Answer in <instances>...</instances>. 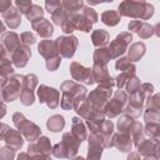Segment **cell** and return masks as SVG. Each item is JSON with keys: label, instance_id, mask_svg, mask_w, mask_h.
Segmentation results:
<instances>
[{"label": "cell", "instance_id": "49", "mask_svg": "<svg viewBox=\"0 0 160 160\" xmlns=\"http://www.w3.org/2000/svg\"><path fill=\"white\" fill-rule=\"evenodd\" d=\"M60 64H61V56L60 55L59 56H55V58H51L49 60H45V66H46V69L49 71L58 70L59 66H60Z\"/></svg>", "mask_w": 160, "mask_h": 160}, {"label": "cell", "instance_id": "36", "mask_svg": "<svg viewBox=\"0 0 160 160\" xmlns=\"http://www.w3.org/2000/svg\"><path fill=\"white\" fill-rule=\"evenodd\" d=\"M144 128V134L149 136V139L159 141L160 139V122H145L142 125Z\"/></svg>", "mask_w": 160, "mask_h": 160}, {"label": "cell", "instance_id": "13", "mask_svg": "<svg viewBox=\"0 0 160 160\" xmlns=\"http://www.w3.org/2000/svg\"><path fill=\"white\" fill-rule=\"evenodd\" d=\"M145 98L139 92L136 91L135 94L132 95H129L128 96V104L124 109V114L125 115H129L131 118H138L141 115V112L144 111V105H145Z\"/></svg>", "mask_w": 160, "mask_h": 160}, {"label": "cell", "instance_id": "59", "mask_svg": "<svg viewBox=\"0 0 160 160\" xmlns=\"http://www.w3.org/2000/svg\"><path fill=\"white\" fill-rule=\"evenodd\" d=\"M141 160H159V156H149V158H144Z\"/></svg>", "mask_w": 160, "mask_h": 160}, {"label": "cell", "instance_id": "26", "mask_svg": "<svg viewBox=\"0 0 160 160\" xmlns=\"http://www.w3.org/2000/svg\"><path fill=\"white\" fill-rule=\"evenodd\" d=\"M2 18H4V20H5V24H6L11 30L18 29V28L20 26V24H21V14H20V12L18 11V9L14 8V6H11L10 9H8V10L2 14Z\"/></svg>", "mask_w": 160, "mask_h": 160}, {"label": "cell", "instance_id": "56", "mask_svg": "<svg viewBox=\"0 0 160 160\" xmlns=\"http://www.w3.org/2000/svg\"><path fill=\"white\" fill-rule=\"evenodd\" d=\"M6 105L4 101H0V119H2L5 115H6Z\"/></svg>", "mask_w": 160, "mask_h": 160}, {"label": "cell", "instance_id": "6", "mask_svg": "<svg viewBox=\"0 0 160 160\" xmlns=\"http://www.w3.org/2000/svg\"><path fill=\"white\" fill-rule=\"evenodd\" d=\"M126 104H128V94L125 92V90H116L112 98L105 104L104 115L110 120L118 118L121 112H124Z\"/></svg>", "mask_w": 160, "mask_h": 160}, {"label": "cell", "instance_id": "27", "mask_svg": "<svg viewBox=\"0 0 160 160\" xmlns=\"http://www.w3.org/2000/svg\"><path fill=\"white\" fill-rule=\"evenodd\" d=\"M4 141H5V144L8 146H10V148H12L15 150H20L22 148V145H24V138L20 134V131H18L15 129H11V128L8 131V134L5 135Z\"/></svg>", "mask_w": 160, "mask_h": 160}, {"label": "cell", "instance_id": "37", "mask_svg": "<svg viewBox=\"0 0 160 160\" xmlns=\"http://www.w3.org/2000/svg\"><path fill=\"white\" fill-rule=\"evenodd\" d=\"M85 6L82 0H65L62 1V8L68 14H78Z\"/></svg>", "mask_w": 160, "mask_h": 160}, {"label": "cell", "instance_id": "62", "mask_svg": "<svg viewBox=\"0 0 160 160\" xmlns=\"http://www.w3.org/2000/svg\"><path fill=\"white\" fill-rule=\"evenodd\" d=\"M0 149H1V148H0Z\"/></svg>", "mask_w": 160, "mask_h": 160}, {"label": "cell", "instance_id": "15", "mask_svg": "<svg viewBox=\"0 0 160 160\" xmlns=\"http://www.w3.org/2000/svg\"><path fill=\"white\" fill-rule=\"evenodd\" d=\"M128 29L130 30L129 32L138 34V36L142 40L150 39L151 36L155 35L154 25H150V24H148L145 21H140V20H130V22L128 24Z\"/></svg>", "mask_w": 160, "mask_h": 160}, {"label": "cell", "instance_id": "23", "mask_svg": "<svg viewBox=\"0 0 160 160\" xmlns=\"http://www.w3.org/2000/svg\"><path fill=\"white\" fill-rule=\"evenodd\" d=\"M38 52L45 60H49V59L55 58V56H59V52H58L55 41L54 40H50V39H44V40L40 41V44L38 45Z\"/></svg>", "mask_w": 160, "mask_h": 160}, {"label": "cell", "instance_id": "45", "mask_svg": "<svg viewBox=\"0 0 160 160\" xmlns=\"http://www.w3.org/2000/svg\"><path fill=\"white\" fill-rule=\"evenodd\" d=\"M20 41H21L22 45L30 48L31 45H34V44L36 42V36H35V34H32L31 31H24V32H21V35H20Z\"/></svg>", "mask_w": 160, "mask_h": 160}, {"label": "cell", "instance_id": "41", "mask_svg": "<svg viewBox=\"0 0 160 160\" xmlns=\"http://www.w3.org/2000/svg\"><path fill=\"white\" fill-rule=\"evenodd\" d=\"M159 94L154 92L151 96H149L145 100L144 109H152V110H160V100H159Z\"/></svg>", "mask_w": 160, "mask_h": 160}, {"label": "cell", "instance_id": "35", "mask_svg": "<svg viewBox=\"0 0 160 160\" xmlns=\"http://www.w3.org/2000/svg\"><path fill=\"white\" fill-rule=\"evenodd\" d=\"M100 19L108 26H116L120 22L121 16L119 15V12L116 10H105L104 12H101Z\"/></svg>", "mask_w": 160, "mask_h": 160}, {"label": "cell", "instance_id": "10", "mask_svg": "<svg viewBox=\"0 0 160 160\" xmlns=\"http://www.w3.org/2000/svg\"><path fill=\"white\" fill-rule=\"evenodd\" d=\"M22 79L24 75H18V74H14L12 76L9 78V80L1 89V98L4 102H11L19 98L22 85Z\"/></svg>", "mask_w": 160, "mask_h": 160}, {"label": "cell", "instance_id": "4", "mask_svg": "<svg viewBox=\"0 0 160 160\" xmlns=\"http://www.w3.org/2000/svg\"><path fill=\"white\" fill-rule=\"evenodd\" d=\"M12 122L16 130L20 131L22 138L29 142H34L41 136V129L35 122L28 120L25 115L20 111H16L12 114Z\"/></svg>", "mask_w": 160, "mask_h": 160}, {"label": "cell", "instance_id": "44", "mask_svg": "<svg viewBox=\"0 0 160 160\" xmlns=\"http://www.w3.org/2000/svg\"><path fill=\"white\" fill-rule=\"evenodd\" d=\"M92 25L95 24V22H98V20H99V15H98V12L92 9V8H90V6H84L82 9H81V11H80Z\"/></svg>", "mask_w": 160, "mask_h": 160}, {"label": "cell", "instance_id": "30", "mask_svg": "<svg viewBox=\"0 0 160 160\" xmlns=\"http://www.w3.org/2000/svg\"><path fill=\"white\" fill-rule=\"evenodd\" d=\"M129 135L131 136L132 145H134V146H138V144L145 139L142 124H141L140 121H138V120H134V122L131 124V126H130V129H129Z\"/></svg>", "mask_w": 160, "mask_h": 160}, {"label": "cell", "instance_id": "52", "mask_svg": "<svg viewBox=\"0 0 160 160\" xmlns=\"http://www.w3.org/2000/svg\"><path fill=\"white\" fill-rule=\"evenodd\" d=\"M10 130V126L4 124V122H0V140H4L5 135L8 134V131Z\"/></svg>", "mask_w": 160, "mask_h": 160}, {"label": "cell", "instance_id": "46", "mask_svg": "<svg viewBox=\"0 0 160 160\" xmlns=\"http://www.w3.org/2000/svg\"><path fill=\"white\" fill-rule=\"evenodd\" d=\"M66 15H68V12L64 10V8L61 6V8H59L56 11H54L52 14H51V20H52V22L55 24V25H59L60 26V24L64 21V19L66 18Z\"/></svg>", "mask_w": 160, "mask_h": 160}, {"label": "cell", "instance_id": "39", "mask_svg": "<svg viewBox=\"0 0 160 160\" xmlns=\"http://www.w3.org/2000/svg\"><path fill=\"white\" fill-rule=\"evenodd\" d=\"M132 122H134V118H131L129 115H125V114L122 116H120L119 120H118V124H116L119 132H126V134H129V129H130V126H131Z\"/></svg>", "mask_w": 160, "mask_h": 160}, {"label": "cell", "instance_id": "32", "mask_svg": "<svg viewBox=\"0 0 160 160\" xmlns=\"http://www.w3.org/2000/svg\"><path fill=\"white\" fill-rule=\"evenodd\" d=\"M46 128L51 131V132H59L65 128V119L62 115L55 114L51 115L48 120H46Z\"/></svg>", "mask_w": 160, "mask_h": 160}, {"label": "cell", "instance_id": "38", "mask_svg": "<svg viewBox=\"0 0 160 160\" xmlns=\"http://www.w3.org/2000/svg\"><path fill=\"white\" fill-rule=\"evenodd\" d=\"M25 16H26V19H28L30 22H34V21H36V20L44 18V9H42L40 5L32 4V5L29 8V10L26 11Z\"/></svg>", "mask_w": 160, "mask_h": 160}, {"label": "cell", "instance_id": "50", "mask_svg": "<svg viewBox=\"0 0 160 160\" xmlns=\"http://www.w3.org/2000/svg\"><path fill=\"white\" fill-rule=\"evenodd\" d=\"M61 6H62V1L60 0H46L45 1V9L50 15Z\"/></svg>", "mask_w": 160, "mask_h": 160}, {"label": "cell", "instance_id": "21", "mask_svg": "<svg viewBox=\"0 0 160 160\" xmlns=\"http://www.w3.org/2000/svg\"><path fill=\"white\" fill-rule=\"evenodd\" d=\"M112 146L116 148L120 152H130L132 149V140L131 136L126 132H114L112 135Z\"/></svg>", "mask_w": 160, "mask_h": 160}, {"label": "cell", "instance_id": "55", "mask_svg": "<svg viewBox=\"0 0 160 160\" xmlns=\"http://www.w3.org/2000/svg\"><path fill=\"white\" fill-rule=\"evenodd\" d=\"M16 160H32V159H31V156L28 152H20L16 156Z\"/></svg>", "mask_w": 160, "mask_h": 160}, {"label": "cell", "instance_id": "16", "mask_svg": "<svg viewBox=\"0 0 160 160\" xmlns=\"http://www.w3.org/2000/svg\"><path fill=\"white\" fill-rule=\"evenodd\" d=\"M51 141L48 136H40L36 141L30 142L28 146V154L30 156L36 155H51Z\"/></svg>", "mask_w": 160, "mask_h": 160}, {"label": "cell", "instance_id": "54", "mask_svg": "<svg viewBox=\"0 0 160 160\" xmlns=\"http://www.w3.org/2000/svg\"><path fill=\"white\" fill-rule=\"evenodd\" d=\"M8 80H9V76H6V75H4L2 72H0V91H1V89L4 88V85L6 84Z\"/></svg>", "mask_w": 160, "mask_h": 160}, {"label": "cell", "instance_id": "7", "mask_svg": "<svg viewBox=\"0 0 160 160\" xmlns=\"http://www.w3.org/2000/svg\"><path fill=\"white\" fill-rule=\"evenodd\" d=\"M131 41H132V35L129 31H122L119 35H116L115 39L106 46L111 60H116L120 56H124V54L128 51Z\"/></svg>", "mask_w": 160, "mask_h": 160}, {"label": "cell", "instance_id": "51", "mask_svg": "<svg viewBox=\"0 0 160 160\" xmlns=\"http://www.w3.org/2000/svg\"><path fill=\"white\" fill-rule=\"evenodd\" d=\"M11 6H12V2L11 1H9V0H0V14L2 15Z\"/></svg>", "mask_w": 160, "mask_h": 160}, {"label": "cell", "instance_id": "12", "mask_svg": "<svg viewBox=\"0 0 160 160\" xmlns=\"http://www.w3.org/2000/svg\"><path fill=\"white\" fill-rule=\"evenodd\" d=\"M71 78L75 82H84L85 85H92L94 84V75L91 68H88L78 61H72L69 66Z\"/></svg>", "mask_w": 160, "mask_h": 160}, {"label": "cell", "instance_id": "1", "mask_svg": "<svg viewBox=\"0 0 160 160\" xmlns=\"http://www.w3.org/2000/svg\"><path fill=\"white\" fill-rule=\"evenodd\" d=\"M116 11L119 12L120 16H126V18L144 21L152 18L155 9H154V5L148 1L125 0L119 4Z\"/></svg>", "mask_w": 160, "mask_h": 160}, {"label": "cell", "instance_id": "18", "mask_svg": "<svg viewBox=\"0 0 160 160\" xmlns=\"http://www.w3.org/2000/svg\"><path fill=\"white\" fill-rule=\"evenodd\" d=\"M30 58H31V49L29 46L22 45V44L10 55V60H11V64L14 65V68L26 66Z\"/></svg>", "mask_w": 160, "mask_h": 160}, {"label": "cell", "instance_id": "22", "mask_svg": "<svg viewBox=\"0 0 160 160\" xmlns=\"http://www.w3.org/2000/svg\"><path fill=\"white\" fill-rule=\"evenodd\" d=\"M31 29L40 36V38H44V39H50L54 34V26L52 24L42 18V19H39L34 22H31Z\"/></svg>", "mask_w": 160, "mask_h": 160}, {"label": "cell", "instance_id": "29", "mask_svg": "<svg viewBox=\"0 0 160 160\" xmlns=\"http://www.w3.org/2000/svg\"><path fill=\"white\" fill-rule=\"evenodd\" d=\"M110 41V34L104 29H96L91 32V42L98 48H105Z\"/></svg>", "mask_w": 160, "mask_h": 160}, {"label": "cell", "instance_id": "47", "mask_svg": "<svg viewBox=\"0 0 160 160\" xmlns=\"http://www.w3.org/2000/svg\"><path fill=\"white\" fill-rule=\"evenodd\" d=\"M15 149L5 145L0 149V160H14L15 159Z\"/></svg>", "mask_w": 160, "mask_h": 160}, {"label": "cell", "instance_id": "31", "mask_svg": "<svg viewBox=\"0 0 160 160\" xmlns=\"http://www.w3.org/2000/svg\"><path fill=\"white\" fill-rule=\"evenodd\" d=\"M134 75H136V66H135V65H132L130 69H128V70H125V71H121V72L114 79L115 86H116L119 90H124L125 84H126Z\"/></svg>", "mask_w": 160, "mask_h": 160}, {"label": "cell", "instance_id": "8", "mask_svg": "<svg viewBox=\"0 0 160 160\" xmlns=\"http://www.w3.org/2000/svg\"><path fill=\"white\" fill-rule=\"evenodd\" d=\"M38 82H39V79H38V76L35 74L24 75L21 90H20V94H19L20 102L24 106H31L34 104V100H35V89L38 86Z\"/></svg>", "mask_w": 160, "mask_h": 160}, {"label": "cell", "instance_id": "57", "mask_svg": "<svg viewBox=\"0 0 160 160\" xmlns=\"http://www.w3.org/2000/svg\"><path fill=\"white\" fill-rule=\"evenodd\" d=\"M32 160H51L50 155H36V156H31Z\"/></svg>", "mask_w": 160, "mask_h": 160}, {"label": "cell", "instance_id": "19", "mask_svg": "<svg viewBox=\"0 0 160 160\" xmlns=\"http://www.w3.org/2000/svg\"><path fill=\"white\" fill-rule=\"evenodd\" d=\"M0 44L2 45L4 50L9 54V56L21 45V41H20V36L15 32V31H5L2 35H1V39H0Z\"/></svg>", "mask_w": 160, "mask_h": 160}, {"label": "cell", "instance_id": "5", "mask_svg": "<svg viewBox=\"0 0 160 160\" xmlns=\"http://www.w3.org/2000/svg\"><path fill=\"white\" fill-rule=\"evenodd\" d=\"M112 95V88L108 85H98L96 89L90 91V94L86 95V100L90 108V111L102 112L104 114V106L110 100Z\"/></svg>", "mask_w": 160, "mask_h": 160}, {"label": "cell", "instance_id": "3", "mask_svg": "<svg viewBox=\"0 0 160 160\" xmlns=\"http://www.w3.org/2000/svg\"><path fill=\"white\" fill-rule=\"evenodd\" d=\"M80 144L81 142L71 132H64L61 140L52 146L51 154L58 159H71L76 156Z\"/></svg>", "mask_w": 160, "mask_h": 160}, {"label": "cell", "instance_id": "2", "mask_svg": "<svg viewBox=\"0 0 160 160\" xmlns=\"http://www.w3.org/2000/svg\"><path fill=\"white\" fill-rule=\"evenodd\" d=\"M60 91L61 99L59 104L62 110H72L75 101L88 95L86 88L79 82H75L74 80H65L60 85Z\"/></svg>", "mask_w": 160, "mask_h": 160}, {"label": "cell", "instance_id": "53", "mask_svg": "<svg viewBox=\"0 0 160 160\" xmlns=\"http://www.w3.org/2000/svg\"><path fill=\"white\" fill-rule=\"evenodd\" d=\"M126 160H141V156L139 155L138 151H130L128 158H126Z\"/></svg>", "mask_w": 160, "mask_h": 160}, {"label": "cell", "instance_id": "43", "mask_svg": "<svg viewBox=\"0 0 160 160\" xmlns=\"http://www.w3.org/2000/svg\"><path fill=\"white\" fill-rule=\"evenodd\" d=\"M132 65H135V64L131 62L128 56H120L119 59L115 60V69L119 70L120 72H121V71H125V70H128V69H130Z\"/></svg>", "mask_w": 160, "mask_h": 160}, {"label": "cell", "instance_id": "61", "mask_svg": "<svg viewBox=\"0 0 160 160\" xmlns=\"http://www.w3.org/2000/svg\"><path fill=\"white\" fill-rule=\"evenodd\" d=\"M1 50H2V46H1V44H0V52H1Z\"/></svg>", "mask_w": 160, "mask_h": 160}, {"label": "cell", "instance_id": "34", "mask_svg": "<svg viewBox=\"0 0 160 160\" xmlns=\"http://www.w3.org/2000/svg\"><path fill=\"white\" fill-rule=\"evenodd\" d=\"M74 25H75V30L82 31V32H90L92 29V24L81 14H74Z\"/></svg>", "mask_w": 160, "mask_h": 160}, {"label": "cell", "instance_id": "17", "mask_svg": "<svg viewBox=\"0 0 160 160\" xmlns=\"http://www.w3.org/2000/svg\"><path fill=\"white\" fill-rule=\"evenodd\" d=\"M91 70L94 75V82H98L99 85H108L111 88L115 86L114 78L110 76L108 65H92Z\"/></svg>", "mask_w": 160, "mask_h": 160}, {"label": "cell", "instance_id": "24", "mask_svg": "<svg viewBox=\"0 0 160 160\" xmlns=\"http://www.w3.org/2000/svg\"><path fill=\"white\" fill-rule=\"evenodd\" d=\"M80 142L85 141L88 138V129L84 120L79 116H74L71 121V131H70Z\"/></svg>", "mask_w": 160, "mask_h": 160}, {"label": "cell", "instance_id": "48", "mask_svg": "<svg viewBox=\"0 0 160 160\" xmlns=\"http://www.w3.org/2000/svg\"><path fill=\"white\" fill-rule=\"evenodd\" d=\"M14 5H15V8L18 9V11H19L20 14L25 15L26 11L29 10V8L32 5V1H31V0H16V1L14 2Z\"/></svg>", "mask_w": 160, "mask_h": 160}, {"label": "cell", "instance_id": "20", "mask_svg": "<svg viewBox=\"0 0 160 160\" xmlns=\"http://www.w3.org/2000/svg\"><path fill=\"white\" fill-rule=\"evenodd\" d=\"M136 149L139 155L142 158L159 156V141H155L151 139H144L138 144Z\"/></svg>", "mask_w": 160, "mask_h": 160}, {"label": "cell", "instance_id": "28", "mask_svg": "<svg viewBox=\"0 0 160 160\" xmlns=\"http://www.w3.org/2000/svg\"><path fill=\"white\" fill-rule=\"evenodd\" d=\"M145 54H146V45L141 41L131 44L128 49V58L131 62H136L141 60Z\"/></svg>", "mask_w": 160, "mask_h": 160}, {"label": "cell", "instance_id": "60", "mask_svg": "<svg viewBox=\"0 0 160 160\" xmlns=\"http://www.w3.org/2000/svg\"><path fill=\"white\" fill-rule=\"evenodd\" d=\"M70 160H85V159L81 158V156H74V158H71Z\"/></svg>", "mask_w": 160, "mask_h": 160}, {"label": "cell", "instance_id": "11", "mask_svg": "<svg viewBox=\"0 0 160 160\" xmlns=\"http://www.w3.org/2000/svg\"><path fill=\"white\" fill-rule=\"evenodd\" d=\"M36 95L40 104H45L49 109H56L60 102V91L55 88L48 86L45 84H41L38 90Z\"/></svg>", "mask_w": 160, "mask_h": 160}, {"label": "cell", "instance_id": "40", "mask_svg": "<svg viewBox=\"0 0 160 160\" xmlns=\"http://www.w3.org/2000/svg\"><path fill=\"white\" fill-rule=\"evenodd\" d=\"M140 85H141V81H140V79L136 76V75H134L126 84H125V88L124 89H126V94H128V96L129 95H132V94H135L138 90H139V88H140Z\"/></svg>", "mask_w": 160, "mask_h": 160}, {"label": "cell", "instance_id": "9", "mask_svg": "<svg viewBox=\"0 0 160 160\" xmlns=\"http://www.w3.org/2000/svg\"><path fill=\"white\" fill-rule=\"evenodd\" d=\"M54 41L59 55L65 59H71L75 55L76 49L79 46V40L75 35H61L56 38Z\"/></svg>", "mask_w": 160, "mask_h": 160}, {"label": "cell", "instance_id": "25", "mask_svg": "<svg viewBox=\"0 0 160 160\" xmlns=\"http://www.w3.org/2000/svg\"><path fill=\"white\" fill-rule=\"evenodd\" d=\"M101 136V139L104 140V146L105 149H110L112 148V135H114V124L111 120H104L99 132H96Z\"/></svg>", "mask_w": 160, "mask_h": 160}, {"label": "cell", "instance_id": "14", "mask_svg": "<svg viewBox=\"0 0 160 160\" xmlns=\"http://www.w3.org/2000/svg\"><path fill=\"white\" fill-rule=\"evenodd\" d=\"M88 156L85 160H100L105 149L104 140L99 134H89L88 138Z\"/></svg>", "mask_w": 160, "mask_h": 160}, {"label": "cell", "instance_id": "33", "mask_svg": "<svg viewBox=\"0 0 160 160\" xmlns=\"http://www.w3.org/2000/svg\"><path fill=\"white\" fill-rule=\"evenodd\" d=\"M111 60L108 48H98L92 54V65H108Z\"/></svg>", "mask_w": 160, "mask_h": 160}, {"label": "cell", "instance_id": "58", "mask_svg": "<svg viewBox=\"0 0 160 160\" xmlns=\"http://www.w3.org/2000/svg\"><path fill=\"white\" fill-rule=\"evenodd\" d=\"M5 30H6V26H5V24L0 20V35H2V34L5 32Z\"/></svg>", "mask_w": 160, "mask_h": 160}, {"label": "cell", "instance_id": "42", "mask_svg": "<svg viewBox=\"0 0 160 160\" xmlns=\"http://www.w3.org/2000/svg\"><path fill=\"white\" fill-rule=\"evenodd\" d=\"M144 120L145 122H160V110L144 109Z\"/></svg>", "mask_w": 160, "mask_h": 160}]
</instances>
